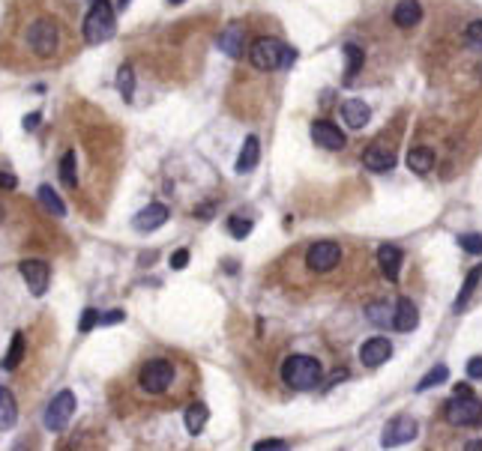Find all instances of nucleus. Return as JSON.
Here are the masks:
<instances>
[{"label": "nucleus", "mask_w": 482, "mask_h": 451, "mask_svg": "<svg viewBox=\"0 0 482 451\" xmlns=\"http://www.w3.org/2000/svg\"><path fill=\"white\" fill-rule=\"evenodd\" d=\"M321 377H323L321 362H318V359H312V356H306V353H294V356H288L282 362V380H285V386H290V389L309 391V389L321 386Z\"/></svg>", "instance_id": "4"}, {"label": "nucleus", "mask_w": 482, "mask_h": 451, "mask_svg": "<svg viewBox=\"0 0 482 451\" xmlns=\"http://www.w3.org/2000/svg\"><path fill=\"white\" fill-rule=\"evenodd\" d=\"M455 394H470V386H455Z\"/></svg>", "instance_id": "43"}, {"label": "nucleus", "mask_w": 482, "mask_h": 451, "mask_svg": "<svg viewBox=\"0 0 482 451\" xmlns=\"http://www.w3.org/2000/svg\"><path fill=\"white\" fill-rule=\"evenodd\" d=\"M168 4H174V6H180V4H186V0H168Z\"/></svg>", "instance_id": "44"}, {"label": "nucleus", "mask_w": 482, "mask_h": 451, "mask_svg": "<svg viewBox=\"0 0 482 451\" xmlns=\"http://www.w3.org/2000/svg\"><path fill=\"white\" fill-rule=\"evenodd\" d=\"M117 90L123 99H132V93H135V72H132V66H120L117 72Z\"/></svg>", "instance_id": "30"}, {"label": "nucleus", "mask_w": 482, "mask_h": 451, "mask_svg": "<svg viewBox=\"0 0 482 451\" xmlns=\"http://www.w3.org/2000/svg\"><path fill=\"white\" fill-rule=\"evenodd\" d=\"M228 230L234 240H246L252 233V218H243V216H231L228 218Z\"/></svg>", "instance_id": "32"}, {"label": "nucleus", "mask_w": 482, "mask_h": 451, "mask_svg": "<svg viewBox=\"0 0 482 451\" xmlns=\"http://www.w3.org/2000/svg\"><path fill=\"white\" fill-rule=\"evenodd\" d=\"M417 326H420V311H417V305H413L410 299L401 296L396 302V311H392V329H396V332H413Z\"/></svg>", "instance_id": "14"}, {"label": "nucleus", "mask_w": 482, "mask_h": 451, "mask_svg": "<svg viewBox=\"0 0 482 451\" xmlns=\"http://www.w3.org/2000/svg\"><path fill=\"white\" fill-rule=\"evenodd\" d=\"M443 419L455 427H476L482 424V401H476L474 394H455L453 401H446Z\"/></svg>", "instance_id": "6"}, {"label": "nucleus", "mask_w": 482, "mask_h": 451, "mask_svg": "<svg viewBox=\"0 0 482 451\" xmlns=\"http://www.w3.org/2000/svg\"><path fill=\"white\" fill-rule=\"evenodd\" d=\"M249 60H252L255 69H261V72L288 69V66H294L297 51L285 42L273 39V36H257L252 42V48H249Z\"/></svg>", "instance_id": "3"}, {"label": "nucleus", "mask_w": 482, "mask_h": 451, "mask_svg": "<svg viewBox=\"0 0 482 451\" xmlns=\"http://www.w3.org/2000/svg\"><path fill=\"white\" fill-rule=\"evenodd\" d=\"M446 380H450V368H446V365H434L429 374L417 382V391H429V389L441 386V382H446Z\"/></svg>", "instance_id": "29"}, {"label": "nucleus", "mask_w": 482, "mask_h": 451, "mask_svg": "<svg viewBox=\"0 0 482 451\" xmlns=\"http://www.w3.org/2000/svg\"><path fill=\"white\" fill-rule=\"evenodd\" d=\"M18 186V179L13 174H0V188H15Z\"/></svg>", "instance_id": "40"}, {"label": "nucleus", "mask_w": 482, "mask_h": 451, "mask_svg": "<svg viewBox=\"0 0 482 451\" xmlns=\"http://www.w3.org/2000/svg\"><path fill=\"white\" fill-rule=\"evenodd\" d=\"M99 317H102V314H96L93 308H87V311H84V317H81V323H78V332H91L93 326L99 323Z\"/></svg>", "instance_id": "35"}, {"label": "nucleus", "mask_w": 482, "mask_h": 451, "mask_svg": "<svg viewBox=\"0 0 482 451\" xmlns=\"http://www.w3.org/2000/svg\"><path fill=\"white\" fill-rule=\"evenodd\" d=\"M413 436H417V422H413L410 415H396L392 422H387L384 436H380V445H384V448L405 445V443H410Z\"/></svg>", "instance_id": "9"}, {"label": "nucleus", "mask_w": 482, "mask_h": 451, "mask_svg": "<svg viewBox=\"0 0 482 451\" xmlns=\"http://www.w3.org/2000/svg\"><path fill=\"white\" fill-rule=\"evenodd\" d=\"M21 359H25V332H15L13 335V344H9L6 356H4V370H15L21 365Z\"/></svg>", "instance_id": "26"}, {"label": "nucleus", "mask_w": 482, "mask_h": 451, "mask_svg": "<svg viewBox=\"0 0 482 451\" xmlns=\"http://www.w3.org/2000/svg\"><path fill=\"white\" fill-rule=\"evenodd\" d=\"M168 216H171V212H168V207L165 204H150V207H144L138 216H135V230H141V233H150V230H159L162 224L168 221Z\"/></svg>", "instance_id": "15"}, {"label": "nucleus", "mask_w": 482, "mask_h": 451, "mask_svg": "<svg viewBox=\"0 0 482 451\" xmlns=\"http://www.w3.org/2000/svg\"><path fill=\"white\" fill-rule=\"evenodd\" d=\"M377 263H380V272H384L392 284L399 281V272H401V248L396 245H380L377 248Z\"/></svg>", "instance_id": "16"}, {"label": "nucleus", "mask_w": 482, "mask_h": 451, "mask_svg": "<svg viewBox=\"0 0 482 451\" xmlns=\"http://www.w3.org/2000/svg\"><path fill=\"white\" fill-rule=\"evenodd\" d=\"M126 320V314L123 311H108L105 317H99V326H111V323H123Z\"/></svg>", "instance_id": "38"}, {"label": "nucleus", "mask_w": 482, "mask_h": 451, "mask_svg": "<svg viewBox=\"0 0 482 451\" xmlns=\"http://www.w3.org/2000/svg\"><path fill=\"white\" fill-rule=\"evenodd\" d=\"M422 18V6L417 0H401V4L392 9V21H396V27H417Z\"/></svg>", "instance_id": "19"}, {"label": "nucleus", "mask_w": 482, "mask_h": 451, "mask_svg": "<svg viewBox=\"0 0 482 451\" xmlns=\"http://www.w3.org/2000/svg\"><path fill=\"white\" fill-rule=\"evenodd\" d=\"M363 165L368 167V171H375V174H387L396 167V150H392L389 144H372L368 150L363 153Z\"/></svg>", "instance_id": "11"}, {"label": "nucleus", "mask_w": 482, "mask_h": 451, "mask_svg": "<svg viewBox=\"0 0 482 451\" xmlns=\"http://www.w3.org/2000/svg\"><path fill=\"white\" fill-rule=\"evenodd\" d=\"M75 150H66L63 153V159H60V179H63V186L66 188H78V167H75Z\"/></svg>", "instance_id": "27"}, {"label": "nucleus", "mask_w": 482, "mask_h": 451, "mask_svg": "<svg viewBox=\"0 0 482 451\" xmlns=\"http://www.w3.org/2000/svg\"><path fill=\"white\" fill-rule=\"evenodd\" d=\"M434 165V153L431 146H413V150L408 153V167L413 174H429Z\"/></svg>", "instance_id": "22"}, {"label": "nucleus", "mask_w": 482, "mask_h": 451, "mask_svg": "<svg viewBox=\"0 0 482 451\" xmlns=\"http://www.w3.org/2000/svg\"><path fill=\"white\" fill-rule=\"evenodd\" d=\"M177 386V365L171 359H147L135 374V389L147 398H165Z\"/></svg>", "instance_id": "2"}, {"label": "nucleus", "mask_w": 482, "mask_h": 451, "mask_svg": "<svg viewBox=\"0 0 482 451\" xmlns=\"http://www.w3.org/2000/svg\"><path fill=\"white\" fill-rule=\"evenodd\" d=\"M342 117L351 129H363L368 120H372V108H368L363 99H347V102H342Z\"/></svg>", "instance_id": "18"}, {"label": "nucleus", "mask_w": 482, "mask_h": 451, "mask_svg": "<svg viewBox=\"0 0 482 451\" xmlns=\"http://www.w3.org/2000/svg\"><path fill=\"white\" fill-rule=\"evenodd\" d=\"M81 33H84V42L87 45H102L117 33V15L111 9L108 0H93L91 13L84 15L81 21Z\"/></svg>", "instance_id": "5"}, {"label": "nucleus", "mask_w": 482, "mask_h": 451, "mask_svg": "<svg viewBox=\"0 0 482 451\" xmlns=\"http://www.w3.org/2000/svg\"><path fill=\"white\" fill-rule=\"evenodd\" d=\"M207 419H210V410L204 407V403H189V407H186L183 422H186V431H189V433H195V436H198L201 431H204Z\"/></svg>", "instance_id": "23"}, {"label": "nucleus", "mask_w": 482, "mask_h": 451, "mask_svg": "<svg viewBox=\"0 0 482 451\" xmlns=\"http://www.w3.org/2000/svg\"><path fill=\"white\" fill-rule=\"evenodd\" d=\"M21 278H25L33 296H42L51 284V266L46 261H25L21 263Z\"/></svg>", "instance_id": "10"}, {"label": "nucleus", "mask_w": 482, "mask_h": 451, "mask_svg": "<svg viewBox=\"0 0 482 451\" xmlns=\"http://www.w3.org/2000/svg\"><path fill=\"white\" fill-rule=\"evenodd\" d=\"M464 42L470 45V48H482V18L470 21V25L464 27Z\"/></svg>", "instance_id": "33"}, {"label": "nucleus", "mask_w": 482, "mask_h": 451, "mask_svg": "<svg viewBox=\"0 0 482 451\" xmlns=\"http://www.w3.org/2000/svg\"><path fill=\"white\" fill-rule=\"evenodd\" d=\"M312 141L318 146H323V150H342L344 132L330 120H318V123H312Z\"/></svg>", "instance_id": "12"}, {"label": "nucleus", "mask_w": 482, "mask_h": 451, "mask_svg": "<svg viewBox=\"0 0 482 451\" xmlns=\"http://www.w3.org/2000/svg\"><path fill=\"white\" fill-rule=\"evenodd\" d=\"M36 126H39V114H27L25 117V129L30 132V129H36Z\"/></svg>", "instance_id": "41"}, {"label": "nucleus", "mask_w": 482, "mask_h": 451, "mask_svg": "<svg viewBox=\"0 0 482 451\" xmlns=\"http://www.w3.org/2000/svg\"><path fill=\"white\" fill-rule=\"evenodd\" d=\"M389 356H392V344L387 338H368L360 347V362L366 368H380L384 362H389Z\"/></svg>", "instance_id": "13"}, {"label": "nucleus", "mask_w": 482, "mask_h": 451, "mask_svg": "<svg viewBox=\"0 0 482 451\" xmlns=\"http://www.w3.org/2000/svg\"><path fill=\"white\" fill-rule=\"evenodd\" d=\"M288 443L285 439H261V443H255V448L257 451H267V448H285Z\"/></svg>", "instance_id": "39"}, {"label": "nucleus", "mask_w": 482, "mask_h": 451, "mask_svg": "<svg viewBox=\"0 0 482 451\" xmlns=\"http://www.w3.org/2000/svg\"><path fill=\"white\" fill-rule=\"evenodd\" d=\"M219 48L228 54V57L237 60L240 54L246 51V30L240 25H228L225 30H222V36H219Z\"/></svg>", "instance_id": "17"}, {"label": "nucleus", "mask_w": 482, "mask_h": 451, "mask_svg": "<svg viewBox=\"0 0 482 451\" xmlns=\"http://www.w3.org/2000/svg\"><path fill=\"white\" fill-rule=\"evenodd\" d=\"M342 261V248L339 242H312L309 251H306V266L312 269V272H330V269H335Z\"/></svg>", "instance_id": "8"}, {"label": "nucleus", "mask_w": 482, "mask_h": 451, "mask_svg": "<svg viewBox=\"0 0 482 451\" xmlns=\"http://www.w3.org/2000/svg\"><path fill=\"white\" fill-rule=\"evenodd\" d=\"M479 278H482V266H474L467 272V278H464V284H462V290H458V296H455V311H462L467 302H470V296H474V290H476V284H479Z\"/></svg>", "instance_id": "25"}, {"label": "nucleus", "mask_w": 482, "mask_h": 451, "mask_svg": "<svg viewBox=\"0 0 482 451\" xmlns=\"http://www.w3.org/2000/svg\"><path fill=\"white\" fill-rule=\"evenodd\" d=\"M39 200L46 204L48 212H54V216H66V207H63V200L54 195V188L51 186H39Z\"/></svg>", "instance_id": "31"}, {"label": "nucleus", "mask_w": 482, "mask_h": 451, "mask_svg": "<svg viewBox=\"0 0 482 451\" xmlns=\"http://www.w3.org/2000/svg\"><path fill=\"white\" fill-rule=\"evenodd\" d=\"M129 6V0H120V9H126Z\"/></svg>", "instance_id": "45"}, {"label": "nucleus", "mask_w": 482, "mask_h": 451, "mask_svg": "<svg viewBox=\"0 0 482 451\" xmlns=\"http://www.w3.org/2000/svg\"><path fill=\"white\" fill-rule=\"evenodd\" d=\"M458 242H462L467 254H482V233H462Z\"/></svg>", "instance_id": "34"}, {"label": "nucleus", "mask_w": 482, "mask_h": 451, "mask_svg": "<svg viewBox=\"0 0 482 451\" xmlns=\"http://www.w3.org/2000/svg\"><path fill=\"white\" fill-rule=\"evenodd\" d=\"M81 39L75 0H13L0 21V66L18 75L58 69Z\"/></svg>", "instance_id": "1"}, {"label": "nucleus", "mask_w": 482, "mask_h": 451, "mask_svg": "<svg viewBox=\"0 0 482 451\" xmlns=\"http://www.w3.org/2000/svg\"><path fill=\"white\" fill-rule=\"evenodd\" d=\"M171 266L174 269H186L189 266V251H186V248H180V251L171 254Z\"/></svg>", "instance_id": "37"}, {"label": "nucleus", "mask_w": 482, "mask_h": 451, "mask_svg": "<svg viewBox=\"0 0 482 451\" xmlns=\"http://www.w3.org/2000/svg\"><path fill=\"white\" fill-rule=\"evenodd\" d=\"M344 57H347V69H344V84H351L354 78L360 75V69H363V63H366V51L360 48V45L347 42V45H344Z\"/></svg>", "instance_id": "21"}, {"label": "nucleus", "mask_w": 482, "mask_h": 451, "mask_svg": "<svg viewBox=\"0 0 482 451\" xmlns=\"http://www.w3.org/2000/svg\"><path fill=\"white\" fill-rule=\"evenodd\" d=\"M18 419V407H15V398L13 391L0 389V431H9Z\"/></svg>", "instance_id": "24"}, {"label": "nucleus", "mask_w": 482, "mask_h": 451, "mask_svg": "<svg viewBox=\"0 0 482 451\" xmlns=\"http://www.w3.org/2000/svg\"><path fill=\"white\" fill-rule=\"evenodd\" d=\"M257 159H261V144H257L255 134H249V138L243 141V150L237 155V167H234V171H237V174H249V171H255Z\"/></svg>", "instance_id": "20"}, {"label": "nucleus", "mask_w": 482, "mask_h": 451, "mask_svg": "<svg viewBox=\"0 0 482 451\" xmlns=\"http://www.w3.org/2000/svg\"><path fill=\"white\" fill-rule=\"evenodd\" d=\"M467 377L470 380H482V356H474L467 362Z\"/></svg>", "instance_id": "36"}, {"label": "nucleus", "mask_w": 482, "mask_h": 451, "mask_svg": "<svg viewBox=\"0 0 482 451\" xmlns=\"http://www.w3.org/2000/svg\"><path fill=\"white\" fill-rule=\"evenodd\" d=\"M75 415V394L69 389H63L54 394V401L48 403L46 410V427L48 431H66V424L72 422Z\"/></svg>", "instance_id": "7"}, {"label": "nucleus", "mask_w": 482, "mask_h": 451, "mask_svg": "<svg viewBox=\"0 0 482 451\" xmlns=\"http://www.w3.org/2000/svg\"><path fill=\"white\" fill-rule=\"evenodd\" d=\"M392 311L387 302H372V305H366V320L375 323V326H392Z\"/></svg>", "instance_id": "28"}, {"label": "nucleus", "mask_w": 482, "mask_h": 451, "mask_svg": "<svg viewBox=\"0 0 482 451\" xmlns=\"http://www.w3.org/2000/svg\"><path fill=\"white\" fill-rule=\"evenodd\" d=\"M467 448H470V451H482V439H470Z\"/></svg>", "instance_id": "42"}]
</instances>
